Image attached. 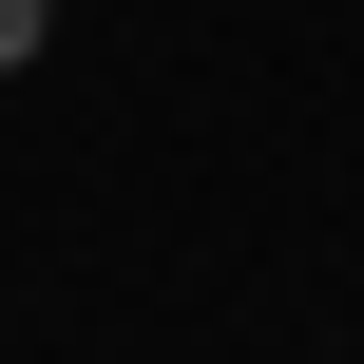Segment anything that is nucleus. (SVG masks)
Listing matches in <instances>:
<instances>
[{
  "label": "nucleus",
  "mask_w": 364,
  "mask_h": 364,
  "mask_svg": "<svg viewBox=\"0 0 364 364\" xmlns=\"http://www.w3.org/2000/svg\"><path fill=\"white\" fill-rule=\"evenodd\" d=\"M38 19H58V0H0V77H19V58H38Z\"/></svg>",
  "instance_id": "nucleus-1"
}]
</instances>
